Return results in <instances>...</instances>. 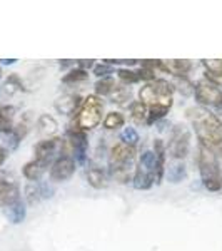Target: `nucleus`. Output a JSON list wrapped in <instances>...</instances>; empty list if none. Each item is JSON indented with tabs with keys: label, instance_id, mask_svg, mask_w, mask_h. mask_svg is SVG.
<instances>
[{
	"label": "nucleus",
	"instance_id": "f257e3e1",
	"mask_svg": "<svg viewBox=\"0 0 222 251\" xmlns=\"http://www.w3.org/2000/svg\"><path fill=\"white\" fill-rule=\"evenodd\" d=\"M185 114L196 131L199 144H202L217 156L222 171V119L216 112L200 106L189 107Z\"/></svg>",
	"mask_w": 222,
	"mask_h": 251
},
{
	"label": "nucleus",
	"instance_id": "f03ea898",
	"mask_svg": "<svg viewBox=\"0 0 222 251\" xmlns=\"http://www.w3.org/2000/svg\"><path fill=\"white\" fill-rule=\"evenodd\" d=\"M139 100L147 107V126L159 123L169 114L174 104V84L164 79L145 82L139 91Z\"/></svg>",
	"mask_w": 222,
	"mask_h": 251
},
{
	"label": "nucleus",
	"instance_id": "7ed1b4c3",
	"mask_svg": "<svg viewBox=\"0 0 222 251\" xmlns=\"http://www.w3.org/2000/svg\"><path fill=\"white\" fill-rule=\"evenodd\" d=\"M135 148L124 143H115L109 152V174L119 184H127L132 181V173L135 171Z\"/></svg>",
	"mask_w": 222,
	"mask_h": 251
},
{
	"label": "nucleus",
	"instance_id": "20e7f679",
	"mask_svg": "<svg viewBox=\"0 0 222 251\" xmlns=\"http://www.w3.org/2000/svg\"><path fill=\"white\" fill-rule=\"evenodd\" d=\"M197 168H199L200 179L207 191L219 193L222 191V171L217 156L202 144L197 148Z\"/></svg>",
	"mask_w": 222,
	"mask_h": 251
},
{
	"label": "nucleus",
	"instance_id": "39448f33",
	"mask_svg": "<svg viewBox=\"0 0 222 251\" xmlns=\"http://www.w3.org/2000/svg\"><path fill=\"white\" fill-rule=\"evenodd\" d=\"M104 114V100L102 97L90 94L82 100L77 116H75V127L82 129V131H92L97 126L102 123Z\"/></svg>",
	"mask_w": 222,
	"mask_h": 251
},
{
	"label": "nucleus",
	"instance_id": "423d86ee",
	"mask_svg": "<svg viewBox=\"0 0 222 251\" xmlns=\"http://www.w3.org/2000/svg\"><path fill=\"white\" fill-rule=\"evenodd\" d=\"M191 129L182 123L174 124V127L171 129L169 144L165 146V151L174 161H182L189 154V151H191Z\"/></svg>",
	"mask_w": 222,
	"mask_h": 251
},
{
	"label": "nucleus",
	"instance_id": "0eeeda50",
	"mask_svg": "<svg viewBox=\"0 0 222 251\" xmlns=\"http://www.w3.org/2000/svg\"><path fill=\"white\" fill-rule=\"evenodd\" d=\"M132 183L135 189L147 191L155 183V154L154 151H144L135 166Z\"/></svg>",
	"mask_w": 222,
	"mask_h": 251
},
{
	"label": "nucleus",
	"instance_id": "6e6552de",
	"mask_svg": "<svg viewBox=\"0 0 222 251\" xmlns=\"http://www.w3.org/2000/svg\"><path fill=\"white\" fill-rule=\"evenodd\" d=\"M194 96L200 107L209 109V111L214 109L216 114L222 119V89L214 86L209 80L200 79L194 86Z\"/></svg>",
	"mask_w": 222,
	"mask_h": 251
},
{
	"label": "nucleus",
	"instance_id": "1a4fd4ad",
	"mask_svg": "<svg viewBox=\"0 0 222 251\" xmlns=\"http://www.w3.org/2000/svg\"><path fill=\"white\" fill-rule=\"evenodd\" d=\"M62 151H64V139L62 137H59V136L48 137V139H42L35 144V148H34L35 157L34 159L40 161V163H44L45 166H50L59 156H62Z\"/></svg>",
	"mask_w": 222,
	"mask_h": 251
},
{
	"label": "nucleus",
	"instance_id": "9d476101",
	"mask_svg": "<svg viewBox=\"0 0 222 251\" xmlns=\"http://www.w3.org/2000/svg\"><path fill=\"white\" fill-rule=\"evenodd\" d=\"M20 200L19 181L12 176V173L0 171V208H10Z\"/></svg>",
	"mask_w": 222,
	"mask_h": 251
},
{
	"label": "nucleus",
	"instance_id": "9b49d317",
	"mask_svg": "<svg viewBox=\"0 0 222 251\" xmlns=\"http://www.w3.org/2000/svg\"><path fill=\"white\" fill-rule=\"evenodd\" d=\"M75 171H77V163H75L74 157L59 156L50 164L48 176H50V181H54V183H66V181H68L74 176Z\"/></svg>",
	"mask_w": 222,
	"mask_h": 251
},
{
	"label": "nucleus",
	"instance_id": "f8f14e48",
	"mask_svg": "<svg viewBox=\"0 0 222 251\" xmlns=\"http://www.w3.org/2000/svg\"><path fill=\"white\" fill-rule=\"evenodd\" d=\"M160 71L172 74L174 77H187V74L192 71L191 60H160Z\"/></svg>",
	"mask_w": 222,
	"mask_h": 251
},
{
	"label": "nucleus",
	"instance_id": "ddd939ff",
	"mask_svg": "<svg viewBox=\"0 0 222 251\" xmlns=\"http://www.w3.org/2000/svg\"><path fill=\"white\" fill-rule=\"evenodd\" d=\"M82 100L79 94H66L55 100V109L64 116H74V112H77V109L82 106Z\"/></svg>",
	"mask_w": 222,
	"mask_h": 251
},
{
	"label": "nucleus",
	"instance_id": "4468645a",
	"mask_svg": "<svg viewBox=\"0 0 222 251\" xmlns=\"http://www.w3.org/2000/svg\"><path fill=\"white\" fill-rule=\"evenodd\" d=\"M86 177H87V183L94 189H104L109 184L107 173L102 166L89 164V168L86 169Z\"/></svg>",
	"mask_w": 222,
	"mask_h": 251
},
{
	"label": "nucleus",
	"instance_id": "2eb2a0df",
	"mask_svg": "<svg viewBox=\"0 0 222 251\" xmlns=\"http://www.w3.org/2000/svg\"><path fill=\"white\" fill-rule=\"evenodd\" d=\"M32 112H25L17 123L14 124V129L9 132L7 136H10V141H12V148H17L20 141L27 136V132L30 131V119H32Z\"/></svg>",
	"mask_w": 222,
	"mask_h": 251
},
{
	"label": "nucleus",
	"instance_id": "dca6fc26",
	"mask_svg": "<svg viewBox=\"0 0 222 251\" xmlns=\"http://www.w3.org/2000/svg\"><path fill=\"white\" fill-rule=\"evenodd\" d=\"M52 193H54V189L48 188L47 184H42V183H30V184H27V188H25L29 204H35V203H39L40 200L52 198Z\"/></svg>",
	"mask_w": 222,
	"mask_h": 251
},
{
	"label": "nucleus",
	"instance_id": "f3484780",
	"mask_svg": "<svg viewBox=\"0 0 222 251\" xmlns=\"http://www.w3.org/2000/svg\"><path fill=\"white\" fill-rule=\"evenodd\" d=\"M37 132L40 136H44V139L48 137H55L59 131V123L55 121V117H52L50 114H42L37 119Z\"/></svg>",
	"mask_w": 222,
	"mask_h": 251
},
{
	"label": "nucleus",
	"instance_id": "a211bd4d",
	"mask_svg": "<svg viewBox=\"0 0 222 251\" xmlns=\"http://www.w3.org/2000/svg\"><path fill=\"white\" fill-rule=\"evenodd\" d=\"M154 154H155V184H160L164 179V171H165V144L162 139L154 141Z\"/></svg>",
	"mask_w": 222,
	"mask_h": 251
},
{
	"label": "nucleus",
	"instance_id": "6ab92c4d",
	"mask_svg": "<svg viewBox=\"0 0 222 251\" xmlns=\"http://www.w3.org/2000/svg\"><path fill=\"white\" fill-rule=\"evenodd\" d=\"M15 116H17V109L10 104H0V132L9 134L14 129Z\"/></svg>",
	"mask_w": 222,
	"mask_h": 251
},
{
	"label": "nucleus",
	"instance_id": "aec40b11",
	"mask_svg": "<svg viewBox=\"0 0 222 251\" xmlns=\"http://www.w3.org/2000/svg\"><path fill=\"white\" fill-rule=\"evenodd\" d=\"M48 166H45L44 163H40L37 159H32L29 163L23 164L22 168V174L25 179H29L30 183H39V179L44 176V173L47 171Z\"/></svg>",
	"mask_w": 222,
	"mask_h": 251
},
{
	"label": "nucleus",
	"instance_id": "412c9836",
	"mask_svg": "<svg viewBox=\"0 0 222 251\" xmlns=\"http://www.w3.org/2000/svg\"><path fill=\"white\" fill-rule=\"evenodd\" d=\"M102 124H104V127H106L107 131H115V129L124 127V124H126V117H124L122 112L111 111V112H107L106 117H104Z\"/></svg>",
	"mask_w": 222,
	"mask_h": 251
},
{
	"label": "nucleus",
	"instance_id": "4be33fe9",
	"mask_svg": "<svg viewBox=\"0 0 222 251\" xmlns=\"http://www.w3.org/2000/svg\"><path fill=\"white\" fill-rule=\"evenodd\" d=\"M115 87H117V82H115V79L114 77H102V79H99L95 82V96H99V97H104V96H112V92L115 91Z\"/></svg>",
	"mask_w": 222,
	"mask_h": 251
},
{
	"label": "nucleus",
	"instance_id": "5701e85b",
	"mask_svg": "<svg viewBox=\"0 0 222 251\" xmlns=\"http://www.w3.org/2000/svg\"><path fill=\"white\" fill-rule=\"evenodd\" d=\"M112 102L117 104V106H131L132 104V92L129 87H124V86H117L115 91L112 92Z\"/></svg>",
	"mask_w": 222,
	"mask_h": 251
},
{
	"label": "nucleus",
	"instance_id": "b1692460",
	"mask_svg": "<svg viewBox=\"0 0 222 251\" xmlns=\"http://www.w3.org/2000/svg\"><path fill=\"white\" fill-rule=\"evenodd\" d=\"M129 109H131V117L135 124H147L149 111L140 100H132V104L129 106Z\"/></svg>",
	"mask_w": 222,
	"mask_h": 251
},
{
	"label": "nucleus",
	"instance_id": "393cba45",
	"mask_svg": "<svg viewBox=\"0 0 222 251\" xmlns=\"http://www.w3.org/2000/svg\"><path fill=\"white\" fill-rule=\"evenodd\" d=\"M89 79V71H84V69H80L75 66L74 69H70V71L67 72L66 75L62 77V82L67 84V86H72V84H80V82H86Z\"/></svg>",
	"mask_w": 222,
	"mask_h": 251
},
{
	"label": "nucleus",
	"instance_id": "a878e982",
	"mask_svg": "<svg viewBox=\"0 0 222 251\" xmlns=\"http://www.w3.org/2000/svg\"><path fill=\"white\" fill-rule=\"evenodd\" d=\"M25 91V87H23V82L22 79L19 77L17 74H10L9 77L5 79V82H3V92L5 94H15V92H22Z\"/></svg>",
	"mask_w": 222,
	"mask_h": 251
},
{
	"label": "nucleus",
	"instance_id": "bb28decb",
	"mask_svg": "<svg viewBox=\"0 0 222 251\" xmlns=\"http://www.w3.org/2000/svg\"><path fill=\"white\" fill-rule=\"evenodd\" d=\"M25 204H23V201L20 200L19 203H15L14 206H10V208H7V216H9V220L12 223H22L23 220H25Z\"/></svg>",
	"mask_w": 222,
	"mask_h": 251
},
{
	"label": "nucleus",
	"instance_id": "cd10ccee",
	"mask_svg": "<svg viewBox=\"0 0 222 251\" xmlns=\"http://www.w3.org/2000/svg\"><path fill=\"white\" fill-rule=\"evenodd\" d=\"M167 177L171 183H180V181L185 177V164L182 163V161H176L174 164L169 168L167 171Z\"/></svg>",
	"mask_w": 222,
	"mask_h": 251
},
{
	"label": "nucleus",
	"instance_id": "c85d7f7f",
	"mask_svg": "<svg viewBox=\"0 0 222 251\" xmlns=\"http://www.w3.org/2000/svg\"><path fill=\"white\" fill-rule=\"evenodd\" d=\"M117 77H119L120 82L124 84H135L140 80V75H139V71H132L129 67H120L115 71Z\"/></svg>",
	"mask_w": 222,
	"mask_h": 251
},
{
	"label": "nucleus",
	"instance_id": "c756f323",
	"mask_svg": "<svg viewBox=\"0 0 222 251\" xmlns=\"http://www.w3.org/2000/svg\"><path fill=\"white\" fill-rule=\"evenodd\" d=\"M139 141H140V136L134 127H124L122 132H120V143L135 148V146L139 144Z\"/></svg>",
	"mask_w": 222,
	"mask_h": 251
},
{
	"label": "nucleus",
	"instance_id": "7c9ffc66",
	"mask_svg": "<svg viewBox=\"0 0 222 251\" xmlns=\"http://www.w3.org/2000/svg\"><path fill=\"white\" fill-rule=\"evenodd\" d=\"M114 72H115V67L111 66V64H107L106 60H104L102 64H95V66H94V74L99 79L109 77V74H114Z\"/></svg>",
	"mask_w": 222,
	"mask_h": 251
},
{
	"label": "nucleus",
	"instance_id": "2f4dec72",
	"mask_svg": "<svg viewBox=\"0 0 222 251\" xmlns=\"http://www.w3.org/2000/svg\"><path fill=\"white\" fill-rule=\"evenodd\" d=\"M176 87L179 89V92L184 96L194 94V84L187 77H176Z\"/></svg>",
	"mask_w": 222,
	"mask_h": 251
},
{
	"label": "nucleus",
	"instance_id": "473e14b6",
	"mask_svg": "<svg viewBox=\"0 0 222 251\" xmlns=\"http://www.w3.org/2000/svg\"><path fill=\"white\" fill-rule=\"evenodd\" d=\"M202 66L205 72H222V60L221 59H211L202 60Z\"/></svg>",
	"mask_w": 222,
	"mask_h": 251
},
{
	"label": "nucleus",
	"instance_id": "72a5a7b5",
	"mask_svg": "<svg viewBox=\"0 0 222 251\" xmlns=\"http://www.w3.org/2000/svg\"><path fill=\"white\" fill-rule=\"evenodd\" d=\"M204 79L217 87H222V72H204Z\"/></svg>",
	"mask_w": 222,
	"mask_h": 251
},
{
	"label": "nucleus",
	"instance_id": "f704fd0d",
	"mask_svg": "<svg viewBox=\"0 0 222 251\" xmlns=\"http://www.w3.org/2000/svg\"><path fill=\"white\" fill-rule=\"evenodd\" d=\"M7 157H9V151H7V148L0 143V168L3 166V163L7 161Z\"/></svg>",
	"mask_w": 222,
	"mask_h": 251
},
{
	"label": "nucleus",
	"instance_id": "c9c22d12",
	"mask_svg": "<svg viewBox=\"0 0 222 251\" xmlns=\"http://www.w3.org/2000/svg\"><path fill=\"white\" fill-rule=\"evenodd\" d=\"M0 77H2V67H0Z\"/></svg>",
	"mask_w": 222,
	"mask_h": 251
}]
</instances>
